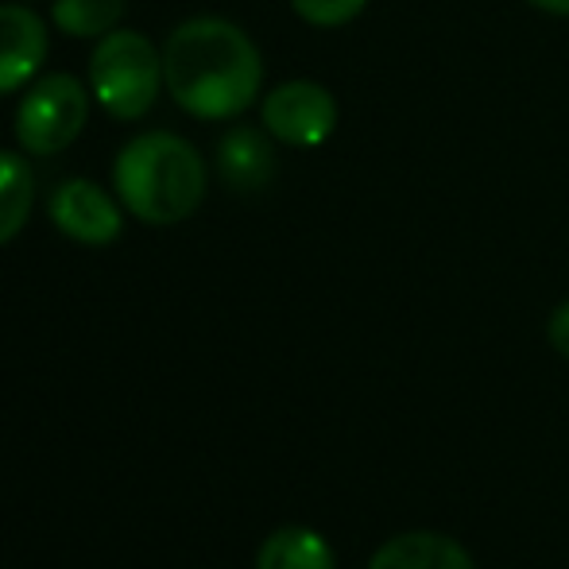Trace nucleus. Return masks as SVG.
<instances>
[{
	"mask_svg": "<svg viewBox=\"0 0 569 569\" xmlns=\"http://www.w3.org/2000/svg\"><path fill=\"white\" fill-rule=\"evenodd\" d=\"M163 82L182 113L198 120H229L260 98L263 62L237 23L198 16L167 36Z\"/></svg>",
	"mask_w": 569,
	"mask_h": 569,
	"instance_id": "nucleus-1",
	"label": "nucleus"
},
{
	"mask_svg": "<svg viewBox=\"0 0 569 569\" xmlns=\"http://www.w3.org/2000/svg\"><path fill=\"white\" fill-rule=\"evenodd\" d=\"M117 198L143 226H179L206 198V163L174 132H143L120 148L113 163Z\"/></svg>",
	"mask_w": 569,
	"mask_h": 569,
	"instance_id": "nucleus-2",
	"label": "nucleus"
},
{
	"mask_svg": "<svg viewBox=\"0 0 569 569\" xmlns=\"http://www.w3.org/2000/svg\"><path fill=\"white\" fill-rule=\"evenodd\" d=\"M163 82V54L140 31H109L90 54V93L109 117L140 120L156 106Z\"/></svg>",
	"mask_w": 569,
	"mask_h": 569,
	"instance_id": "nucleus-3",
	"label": "nucleus"
},
{
	"mask_svg": "<svg viewBox=\"0 0 569 569\" xmlns=\"http://www.w3.org/2000/svg\"><path fill=\"white\" fill-rule=\"evenodd\" d=\"M90 98L74 74H43L16 109V140L28 156H59L82 136Z\"/></svg>",
	"mask_w": 569,
	"mask_h": 569,
	"instance_id": "nucleus-4",
	"label": "nucleus"
},
{
	"mask_svg": "<svg viewBox=\"0 0 569 569\" xmlns=\"http://www.w3.org/2000/svg\"><path fill=\"white\" fill-rule=\"evenodd\" d=\"M260 120L271 140L291 143V148H318L338 128V101L318 82H283L263 98Z\"/></svg>",
	"mask_w": 569,
	"mask_h": 569,
	"instance_id": "nucleus-5",
	"label": "nucleus"
},
{
	"mask_svg": "<svg viewBox=\"0 0 569 569\" xmlns=\"http://www.w3.org/2000/svg\"><path fill=\"white\" fill-rule=\"evenodd\" d=\"M47 213H51L54 229L67 232L78 244H93L106 248L113 244L124 229V218H120V206L109 190H101L98 182L90 179H67L47 202Z\"/></svg>",
	"mask_w": 569,
	"mask_h": 569,
	"instance_id": "nucleus-6",
	"label": "nucleus"
},
{
	"mask_svg": "<svg viewBox=\"0 0 569 569\" xmlns=\"http://www.w3.org/2000/svg\"><path fill=\"white\" fill-rule=\"evenodd\" d=\"M47 23L28 4H0V93L23 90L47 59Z\"/></svg>",
	"mask_w": 569,
	"mask_h": 569,
	"instance_id": "nucleus-7",
	"label": "nucleus"
},
{
	"mask_svg": "<svg viewBox=\"0 0 569 569\" xmlns=\"http://www.w3.org/2000/svg\"><path fill=\"white\" fill-rule=\"evenodd\" d=\"M368 569H477V562L450 535L407 531L383 542L372 555Z\"/></svg>",
	"mask_w": 569,
	"mask_h": 569,
	"instance_id": "nucleus-8",
	"label": "nucleus"
},
{
	"mask_svg": "<svg viewBox=\"0 0 569 569\" xmlns=\"http://www.w3.org/2000/svg\"><path fill=\"white\" fill-rule=\"evenodd\" d=\"M218 171L232 190H260L276 174V151H271L268 128H229L218 143Z\"/></svg>",
	"mask_w": 569,
	"mask_h": 569,
	"instance_id": "nucleus-9",
	"label": "nucleus"
},
{
	"mask_svg": "<svg viewBox=\"0 0 569 569\" xmlns=\"http://www.w3.org/2000/svg\"><path fill=\"white\" fill-rule=\"evenodd\" d=\"M256 569H338L330 542L310 527H279L256 555Z\"/></svg>",
	"mask_w": 569,
	"mask_h": 569,
	"instance_id": "nucleus-10",
	"label": "nucleus"
},
{
	"mask_svg": "<svg viewBox=\"0 0 569 569\" xmlns=\"http://www.w3.org/2000/svg\"><path fill=\"white\" fill-rule=\"evenodd\" d=\"M31 202H36V174L28 159L0 148V244L20 237L31 218Z\"/></svg>",
	"mask_w": 569,
	"mask_h": 569,
	"instance_id": "nucleus-11",
	"label": "nucleus"
},
{
	"mask_svg": "<svg viewBox=\"0 0 569 569\" xmlns=\"http://www.w3.org/2000/svg\"><path fill=\"white\" fill-rule=\"evenodd\" d=\"M124 0H54L51 20L70 39H101L117 31Z\"/></svg>",
	"mask_w": 569,
	"mask_h": 569,
	"instance_id": "nucleus-12",
	"label": "nucleus"
},
{
	"mask_svg": "<svg viewBox=\"0 0 569 569\" xmlns=\"http://www.w3.org/2000/svg\"><path fill=\"white\" fill-rule=\"evenodd\" d=\"M368 0H291L295 16H302L315 28H341L365 12Z\"/></svg>",
	"mask_w": 569,
	"mask_h": 569,
	"instance_id": "nucleus-13",
	"label": "nucleus"
},
{
	"mask_svg": "<svg viewBox=\"0 0 569 569\" xmlns=\"http://www.w3.org/2000/svg\"><path fill=\"white\" fill-rule=\"evenodd\" d=\"M547 338L555 345V352H562L569 360V299L562 307H555V315H550V326H547Z\"/></svg>",
	"mask_w": 569,
	"mask_h": 569,
	"instance_id": "nucleus-14",
	"label": "nucleus"
},
{
	"mask_svg": "<svg viewBox=\"0 0 569 569\" xmlns=\"http://www.w3.org/2000/svg\"><path fill=\"white\" fill-rule=\"evenodd\" d=\"M531 4L550 16H569V0H531Z\"/></svg>",
	"mask_w": 569,
	"mask_h": 569,
	"instance_id": "nucleus-15",
	"label": "nucleus"
},
{
	"mask_svg": "<svg viewBox=\"0 0 569 569\" xmlns=\"http://www.w3.org/2000/svg\"><path fill=\"white\" fill-rule=\"evenodd\" d=\"M23 4H28V0H23Z\"/></svg>",
	"mask_w": 569,
	"mask_h": 569,
	"instance_id": "nucleus-16",
	"label": "nucleus"
}]
</instances>
